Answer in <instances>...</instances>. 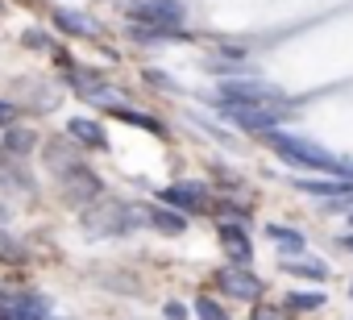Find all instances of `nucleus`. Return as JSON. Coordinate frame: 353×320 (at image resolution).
I'll list each match as a JSON object with an SVG mask.
<instances>
[{
	"mask_svg": "<svg viewBox=\"0 0 353 320\" xmlns=\"http://www.w3.org/2000/svg\"><path fill=\"white\" fill-rule=\"evenodd\" d=\"M266 141H270V150L283 158V163H291V167H312V171H341V163L324 150V146H316V141H307V137H295V133H266Z\"/></svg>",
	"mask_w": 353,
	"mask_h": 320,
	"instance_id": "obj_1",
	"label": "nucleus"
},
{
	"mask_svg": "<svg viewBox=\"0 0 353 320\" xmlns=\"http://www.w3.org/2000/svg\"><path fill=\"white\" fill-rule=\"evenodd\" d=\"M166 316H170V320H183L188 308H183V303H166Z\"/></svg>",
	"mask_w": 353,
	"mask_h": 320,
	"instance_id": "obj_20",
	"label": "nucleus"
},
{
	"mask_svg": "<svg viewBox=\"0 0 353 320\" xmlns=\"http://www.w3.org/2000/svg\"><path fill=\"white\" fill-rule=\"evenodd\" d=\"M30 146H34V133L30 129H9V150L13 154H26Z\"/></svg>",
	"mask_w": 353,
	"mask_h": 320,
	"instance_id": "obj_16",
	"label": "nucleus"
},
{
	"mask_svg": "<svg viewBox=\"0 0 353 320\" xmlns=\"http://www.w3.org/2000/svg\"><path fill=\"white\" fill-rule=\"evenodd\" d=\"M270 237H274L279 246H287V250H303V237L291 233V229H283V225H270Z\"/></svg>",
	"mask_w": 353,
	"mask_h": 320,
	"instance_id": "obj_15",
	"label": "nucleus"
},
{
	"mask_svg": "<svg viewBox=\"0 0 353 320\" xmlns=\"http://www.w3.org/2000/svg\"><path fill=\"white\" fill-rule=\"evenodd\" d=\"M287 270L307 274V279H328V266H320V262H287Z\"/></svg>",
	"mask_w": 353,
	"mask_h": 320,
	"instance_id": "obj_17",
	"label": "nucleus"
},
{
	"mask_svg": "<svg viewBox=\"0 0 353 320\" xmlns=\"http://www.w3.org/2000/svg\"><path fill=\"white\" fill-rule=\"evenodd\" d=\"M54 26L67 30V34H75V38H92L96 34V21L88 13H75V9H54Z\"/></svg>",
	"mask_w": 353,
	"mask_h": 320,
	"instance_id": "obj_10",
	"label": "nucleus"
},
{
	"mask_svg": "<svg viewBox=\"0 0 353 320\" xmlns=\"http://www.w3.org/2000/svg\"><path fill=\"white\" fill-rule=\"evenodd\" d=\"M71 137H75V141H88V146H96V150L104 146L100 125H96V121H88V117H75V121H71Z\"/></svg>",
	"mask_w": 353,
	"mask_h": 320,
	"instance_id": "obj_11",
	"label": "nucleus"
},
{
	"mask_svg": "<svg viewBox=\"0 0 353 320\" xmlns=\"http://www.w3.org/2000/svg\"><path fill=\"white\" fill-rule=\"evenodd\" d=\"M258 100H279V88L262 83V79H229V83H221V104H258Z\"/></svg>",
	"mask_w": 353,
	"mask_h": 320,
	"instance_id": "obj_4",
	"label": "nucleus"
},
{
	"mask_svg": "<svg viewBox=\"0 0 353 320\" xmlns=\"http://www.w3.org/2000/svg\"><path fill=\"white\" fill-rule=\"evenodd\" d=\"M216 233H221V246H225V254L233 258V266H245V262H250V254H254V246H250L245 229H241V225H221Z\"/></svg>",
	"mask_w": 353,
	"mask_h": 320,
	"instance_id": "obj_9",
	"label": "nucleus"
},
{
	"mask_svg": "<svg viewBox=\"0 0 353 320\" xmlns=\"http://www.w3.org/2000/svg\"><path fill=\"white\" fill-rule=\"evenodd\" d=\"M349 291H353V287H349Z\"/></svg>",
	"mask_w": 353,
	"mask_h": 320,
	"instance_id": "obj_23",
	"label": "nucleus"
},
{
	"mask_svg": "<svg viewBox=\"0 0 353 320\" xmlns=\"http://www.w3.org/2000/svg\"><path fill=\"white\" fill-rule=\"evenodd\" d=\"M287 303H291V308H320L324 295H316V291H295V295H287Z\"/></svg>",
	"mask_w": 353,
	"mask_h": 320,
	"instance_id": "obj_18",
	"label": "nucleus"
},
{
	"mask_svg": "<svg viewBox=\"0 0 353 320\" xmlns=\"http://www.w3.org/2000/svg\"><path fill=\"white\" fill-rule=\"evenodd\" d=\"M216 283H221L225 295H237V299H254V295H262V279H258L254 270H245V266H225V270L216 274Z\"/></svg>",
	"mask_w": 353,
	"mask_h": 320,
	"instance_id": "obj_6",
	"label": "nucleus"
},
{
	"mask_svg": "<svg viewBox=\"0 0 353 320\" xmlns=\"http://www.w3.org/2000/svg\"><path fill=\"white\" fill-rule=\"evenodd\" d=\"M13 117H17V112H13V104H0V125H9Z\"/></svg>",
	"mask_w": 353,
	"mask_h": 320,
	"instance_id": "obj_21",
	"label": "nucleus"
},
{
	"mask_svg": "<svg viewBox=\"0 0 353 320\" xmlns=\"http://www.w3.org/2000/svg\"><path fill=\"white\" fill-rule=\"evenodd\" d=\"M341 246H349V250H353V237H345V241H341Z\"/></svg>",
	"mask_w": 353,
	"mask_h": 320,
	"instance_id": "obj_22",
	"label": "nucleus"
},
{
	"mask_svg": "<svg viewBox=\"0 0 353 320\" xmlns=\"http://www.w3.org/2000/svg\"><path fill=\"white\" fill-rule=\"evenodd\" d=\"M162 200H166V204H174V208L200 212V208L208 204V188H204V183H170V188L162 192Z\"/></svg>",
	"mask_w": 353,
	"mask_h": 320,
	"instance_id": "obj_8",
	"label": "nucleus"
},
{
	"mask_svg": "<svg viewBox=\"0 0 353 320\" xmlns=\"http://www.w3.org/2000/svg\"><path fill=\"white\" fill-rule=\"evenodd\" d=\"M133 17H137V21H150L154 30L179 34V26H183V5H179V0H137V5H133Z\"/></svg>",
	"mask_w": 353,
	"mask_h": 320,
	"instance_id": "obj_3",
	"label": "nucleus"
},
{
	"mask_svg": "<svg viewBox=\"0 0 353 320\" xmlns=\"http://www.w3.org/2000/svg\"><path fill=\"white\" fill-rule=\"evenodd\" d=\"M196 316H200V320H229V316H225V308H221L216 299H208V295H200V299H196Z\"/></svg>",
	"mask_w": 353,
	"mask_h": 320,
	"instance_id": "obj_14",
	"label": "nucleus"
},
{
	"mask_svg": "<svg viewBox=\"0 0 353 320\" xmlns=\"http://www.w3.org/2000/svg\"><path fill=\"white\" fill-rule=\"evenodd\" d=\"M307 196H353V183H299Z\"/></svg>",
	"mask_w": 353,
	"mask_h": 320,
	"instance_id": "obj_13",
	"label": "nucleus"
},
{
	"mask_svg": "<svg viewBox=\"0 0 353 320\" xmlns=\"http://www.w3.org/2000/svg\"><path fill=\"white\" fill-rule=\"evenodd\" d=\"M250 320H283V316H279L274 308H254V316H250Z\"/></svg>",
	"mask_w": 353,
	"mask_h": 320,
	"instance_id": "obj_19",
	"label": "nucleus"
},
{
	"mask_svg": "<svg viewBox=\"0 0 353 320\" xmlns=\"http://www.w3.org/2000/svg\"><path fill=\"white\" fill-rule=\"evenodd\" d=\"M0 320H46V299L26 291V295H0Z\"/></svg>",
	"mask_w": 353,
	"mask_h": 320,
	"instance_id": "obj_5",
	"label": "nucleus"
},
{
	"mask_svg": "<svg viewBox=\"0 0 353 320\" xmlns=\"http://www.w3.org/2000/svg\"><path fill=\"white\" fill-rule=\"evenodd\" d=\"M150 225H154V229H162V233H170V237L188 229V221H183L179 212H170V208H154V212H150Z\"/></svg>",
	"mask_w": 353,
	"mask_h": 320,
	"instance_id": "obj_12",
	"label": "nucleus"
},
{
	"mask_svg": "<svg viewBox=\"0 0 353 320\" xmlns=\"http://www.w3.org/2000/svg\"><path fill=\"white\" fill-rule=\"evenodd\" d=\"M63 196L71 204H83V200H96L100 196V179L88 171V167H75L71 175H63Z\"/></svg>",
	"mask_w": 353,
	"mask_h": 320,
	"instance_id": "obj_7",
	"label": "nucleus"
},
{
	"mask_svg": "<svg viewBox=\"0 0 353 320\" xmlns=\"http://www.w3.org/2000/svg\"><path fill=\"white\" fill-rule=\"evenodd\" d=\"M225 117L241 129H274L287 117L283 100H258V104H225Z\"/></svg>",
	"mask_w": 353,
	"mask_h": 320,
	"instance_id": "obj_2",
	"label": "nucleus"
}]
</instances>
